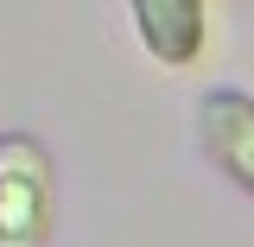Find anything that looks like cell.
Here are the masks:
<instances>
[{
  "label": "cell",
  "instance_id": "cell-1",
  "mask_svg": "<svg viewBox=\"0 0 254 247\" xmlns=\"http://www.w3.org/2000/svg\"><path fill=\"white\" fill-rule=\"evenodd\" d=\"M51 152L32 133H0V247H45L51 241Z\"/></svg>",
  "mask_w": 254,
  "mask_h": 247
},
{
  "label": "cell",
  "instance_id": "cell-2",
  "mask_svg": "<svg viewBox=\"0 0 254 247\" xmlns=\"http://www.w3.org/2000/svg\"><path fill=\"white\" fill-rule=\"evenodd\" d=\"M197 140L242 190H254V95L248 89H203Z\"/></svg>",
  "mask_w": 254,
  "mask_h": 247
},
{
  "label": "cell",
  "instance_id": "cell-3",
  "mask_svg": "<svg viewBox=\"0 0 254 247\" xmlns=\"http://www.w3.org/2000/svg\"><path fill=\"white\" fill-rule=\"evenodd\" d=\"M127 19H133L140 45H146L159 63L185 70V63L203 57V38H210V6H197V0H133V6H127Z\"/></svg>",
  "mask_w": 254,
  "mask_h": 247
}]
</instances>
